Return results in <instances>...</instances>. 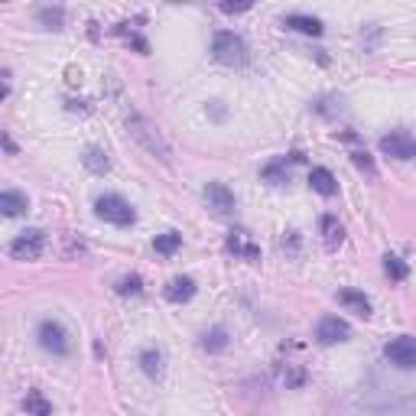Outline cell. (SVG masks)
Here are the masks:
<instances>
[{
  "label": "cell",
  "mask_w": 416,
  "mask_h": 416,
  "mask_svg": "<svg viewBox=\"0 0 416 416\" xmlns=\"http://www.w3.org/2000/svg\"><path fill=\"white\" fill-rule=\"evenodd\" d=\"M221 10L225 13H244V10H251V3H221Z\"/></svg>",
  "instance_id": "obj_28"
},
{
  "label": "cell",
  "mask_w": 416,
  "mask_h": 416,
  "mask_svg": "<svg viewBox=\"0 0 416 416\" xmlns=\"http://www.w3.org/2000/svg\"><path fill=\"white\" fill-rule=\"evenodd\" d=\"M380 150L394 156V160H413L416 156V137L407 131H394L387 137H380Z\"/></svg>",
  "instance_id": "obj_7"
},
{
  "label": "cell",
  "mask_w": 416,
  "mask_h": 416,
  "mask_svg": "<svg viewBox=\"0 0 416 416\" xmlns=\"http://www.w3.org/2000/svg\"><path fill=\"white\" fill-rule=\"evenodd\" d=\"M339 303L345 306V309H351L355 315H361V319H368L371 315V299L364 293H358V290H341Z\"/></svg>",
  "instance_id": "obj_13"
},
{
  "label": "cell",
  "mask_w": 416,
  "mask_h": 416,
  "mask_svg": "<svg viewBox=\"0 0 416 416\" xmlns=\"http://www.w3.org/2000/svg\"><path fill=\"white\" fill-rule=\"evenodd\" d=\"M163 296H166L170 303H189L192 296H195V280H192V276H176V280L166 283Z\"/></svg>",
  "instance_id": "obj_12"
},
{
  "label": "cell",
  "mask_w": 416,
  "mask_h": 416,
  "mask_svg": "<svg viewBox=\"0 0 416 416\" xmlns=\"http://www.w3.org/2000/svg\"><path fill=\"white\" fill-rule=\"evenodd\" d=\"M384 274L390 276V280H407V274H410V267L400 260V257H394V254H387L384 257Z\"/></svg>",
  "instance_id": "obj_24"
},
{
  "label": "cell",
  "mask_w": 416,
  "mask_h": 416,
  "mask_svg": "<svg viewBox=\"0 0 416 416\" xmlns=\"http://www.w3.org/2000/svg\"><path fill=\"white\" fill-rule=\"evenodd\" d=\"M309 186L319 192V195H335V192H339V182H335V176H332L325 166H312Z\"/></svg>",
  "instance_id": "obj_14"
},
{
  "label": "cell",
  "mask_w": 416,
  "mask_h": 416,
  "mask_svg": "<svg viewBox=\"0 0 416 416\" xmlns=\"http://www.w3.org/2000/svg\"><path fill=\"white\" fill-rule=\"evenodd\" d=\"M274 380H276V387L296 390L306 384V368L303 364H293V361H280L274 368Z\"/></svg>",
  "instance_id": "obj_11"
},
{
  "label": "cell",
  "mask_w": 416,
  "mask_h": 416,
  "mask_svg": "<svg viewBox=\"0 0 416 416\" xmlns=\"http://www.w3.org/2000/svg\"><path fill=\"white\" fill-rule=\"evenodd\" d=\"M182 244V235L179 231H166V235H156V241H153V247H156V254H176Z\"/></svg>",
  "instance_id": "obj_21"
},
{
  "label": "cell",
  "mask_w": 416,
  "mask_h": 416,
  "mask_svg": "<svg viewBox=\"0 0 416 416\" xmlns=\"http://www.w3.org/2000/svg\"><path fill=\"white\" fill-rule=\"evenodd\" d=\"M351 335L348 322L339 319V315H325V319H319V325H315V339L322 341V345H335V341H345Z\"/></svg>",
  "instance_id": "obj_10"
},
{
  "label": "cell",
  "mask_w": 416,
  "mask_h": 416,
  "mask_svg": "<svg viewBox=\"0 0 416 416\" xmlns=\"http://www.w3.org/2000/svg\"><path fill=\"white\" fill-rule=\"evenodd\" d=\"M319 228H322V237H325V244H329V247L341 244V237H345V231H341L339 218H332V215H322Z\"/></svg>",
  "instance_id": "obj_20"
},
{
  "label": "cell",
  "mask_w": 416,
  "mask_h": 416,
  "mask_svg": "<svg viewBox=\"0 0 416 416\" xmlns=\"http://www.w3.org/2000/svg\"><path fill=\"white\" fill-rule=\"evenodd\" d=\"M163 351L160 348H143L140 351V368H143V374H147V378H163Z\"/></svg>",
  "instance_id": "obj_17"
},
{
  "label": "cell",
  "mask_w": 416,
  "mask_h": 416,
  "mask_svg": "<svg viewBox=\"0 0 416 416\" xmlns=\"http://www.w3.org/2000/svg\"><path fill=\"white\" fill-rule=\"evenodd\" d=\"M351 160H355V166H358V170H364L368 172V176H374V172H378V166H374V160H371L368 153L364 150H355L351 153Z\"/></svg>",
  "instance_id": "obj_27"
},
{
  "label": "cell",
  "mask_w": 416,
  "mask_h": 416,
  "mask_svg": "<svg viewBox=\"0 0 416 416\" xmlns=\"http://www.w3.org/2000/svg\"><path fill=\"white\" fill-rule=\"evenodd\" d=\"M39 345L49 351V355H56V358H66L68 351H72V341H68V332L62 322L56 319H46V322H39Z\"/></svg>",
  "instance_id": "obj_4"
},
{
  "label": "cell",
  "mask_w": 416,
  "mask_h": 416,
  "mask_svg": "<svg viewBox=\"0 0 416 416\" xmlns=\"http://www.w3.org/2000/svg\"><path fill=\"white\" fill-rule=\"evenodd\" d=\"M36 17L43 20L49 29H59V27H62V7H43Z\"/></svg>",
  "instance_id": "obj_26"
},
{
  "label": "cell",
  "mask_w": 416,
  "mask_h": 416,
  "mask_svg": "<svg viewBox=\"0 0 416 416\" xmlns=\"http://www.w3.org/2000/svg\"><path fill=\"white\" fill-rule=\"evenodd\" d=\"M283 27L299 29V33H306V36H319V33H322V20L306 17V13H290V17H283Z\"/></svg>",
  "instance_id": "obj_15"
},
{
  "label": "cell",
  "mask_w": 416,
  "mask_h": 416,
  "mask_svg": "<svg viewBox=\"0 0 416 416\" xmlns=\"http://www.w3.org/2000/svg\"><path fill=\"white\" fill-rule=\"evenodd\" d=\"M127 131H131V137L140 143L150 156H156V160H163V163H170V143L163 140L160 127H156L150 117H143V114H127Z\"/></svg>",
  "instance_id": "obj_1"
},
{
  "label": "cell",
  "mask_w": 416,
  "mask_h": 416,
  "mask_svg": "<svg viewBox=\"0 0 416 416\" xmlns=\"http://www.w3.org/2000/svg\"><path fill=\"white\" fill-rule=\"evenodd\" d=\"M225 247H228V254L241 257V260H247V264H254L257 257H260V247L254 244V237L247 235L244 228L231 231V235H228V241H225Z\"/></svg>",
  "instance_id": "obj_8"
},
{
  "label": "cell",
  "mask_w": 416,
  "mask_h": 416,
  "mask_svg": "<svg viewBox=\"0 0 416 416\" xmlns=\"http://www.w3.org/2000/svg\"><path fill=\"white\" fill-rule=\"evenodd\" d=\"M202 348L205 351H225L228 348V332L221 325H215L211 332H205V339H202Z\"/></svg>",
  "instance_id": "obj_22"
},
{
  "label": "cell",
  "mask_w": 416,
  "mask_h": 416,
  "mask_svg": "<svg viewBox=\"0 0 416 416\" xmlns=\"http://www.w3.org/2000/svg\"><path fill=\"white\" fill-rule=\"evenodd\" d=\"M211 56H215L221 66H244L247 62V46H244V39L237 36V33L221 29V33H215V39H211Z\"/></svg>",
  "instance_id": "obj_2"
},
{
  "label": "cell",
  "mask_w": 416,
  "mask_h": 416,
  "mask_svg": "<svg viewBox=\"0 0 416 416\" xmlns=\"http://www.w3.org/2000/svg\"><path fill=\"white\" fill-rule=\"evenodd\" d=\"M82 163H85V166L95 172V176H104V172L111 170V160H107V153H104L101 147H85V156H82Z\"/></svg>",
  "instance_id": "obj_18"
},
{
  "label": "cell",
  "mask_w": 416,
  "mask_h": 416,
  "mask_svg": "<svg viewBox=\"0 0 416 416\" xmlns=\"http://www.w3.org/2000/svg\"><path fill=\"white\" fill-rule=\"evenodd\" d=\"M95 211H98V218H104V221H111V225H117V228L133 225V218H137L133 205L124 199V195H101V199L95 202Z\"/></svg>",
  "instance_id": "obj_3"
},
{
  "label": "cell",
  "mask_w": 416,
  "mask_h": 416,
  "mask_svg": "<svg viewBox=\"0 0 416 416\" xmlns=\"http://www.w3.org/2000/svg\"><path fill=\"white\" fill-rule=\"evenodd\" d=\"M43 247H46V235H43L39 228H27V231L10 244V257H13V260H36V257L43 254Z\"/></svg>",
  "instance_id": "obj_5"
},
{
  "label": "cell",
  "mask_w": 416,
  "mask_h": 416,
  "mask_svg": "<svg viewBox=\"0 0 416 416\" xmlns=\"http://www.w3.org/2000/svg\"><path fill=\"white\" fill-rule=\"evenodd\" d=\"M0 208H3V215L17 218V215H23V211L29 208V202H27V195H23V192L7 189V192H0Z\"/></svg>",
  "instance_id": "obj_16"
},
{
  "label": "cell",
  "mask_w": 416,
  "mask_h": 416,
  "mask_svg": "<svg viewBox=\"0 0 416 416\" xmlns=\"http://www.w3.org/2000/svg\"><path fill=\"white\" fill-rule=\"evenodd\" d=\"M286 176H290V170H286V156H280V160H274L270 166H264V179L274 182V186L286 182Z\"/></svg>",
  "instance_id": "obj_23"
},
{
  "label": "cell",
  "mask_w": 416,
  "mask_h": 416,
  "mask_svg": "<svg viewBox=\"0 0 416 416\" xmlns=\"http://www.w3.org/2000/svg\"><path fill=\"white\" fill-rule=\"evenodd\" d=\"M384 358L397 368H416V339L410 335H400V339L387 341L384 345Z\"/></svg>",
  "instance_id": "obj_6"
},
{
  "label": "cell",
  "mask_w": 416,
  "mask_h": 416,
  "mask_svg": "<svg viewBox=\"0 0 416 416\" xmlns=\"http://www.w3.org/2000/svg\"><path fill=\"white\" fill-rule=\"evenodd\" d=\"M114 290H117V293H121V296H137V293H140V290H143V280H140V276H137V274H131V276H121V280H117V286H114Z\"/></svg>",
  "instance_id": "obj_25"
},
{
  "label": "cell",
  "mask_w": 416,
  "mask_h": 416,
  "mask_svg": "<svg viewBox=\"0 0 416 416\" xmlns=\"http://www.w3.org/2000/svg\"><path fill=\"white\" fill-rule=\"evenodd\" d=\"M23 410H27V416H52V403L39 390H29L23 397Z\"/></svg>",
  "instance_id": "obj_19"
},
{
  "label": "cell",
  "mask_w": 416,
  "mask_h": 416,
  "mask_svg": "<svg viewBox=\"0 0 416 416\" xmlns=\"http://www.w3.org/2000/svg\"><path fill=\"white\" fill-rule=\"evenodd\" d=\"M202 195H205L208 208L218 211V215H231V211H235V192L228 189L225 182H208Z\"/></svg>",
  "instance_id": "obj_9"
}]
</instances>
